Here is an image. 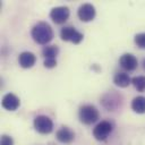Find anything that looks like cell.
<instances>
[{"label":"cell","mask_w":145,"mask_h":145,"mask_svg":"<svg viewBox=\"0 0 145 145\" xmlns=\"http://www.w3.org/2000/svg\"><path fill=\"white\" fill-rule=\"evenodd\" d=\"M33 40L39 44H48L53 39V31L51 26L45 22L36 23L31 32Z\"/></svg>","instance_id":"1"},{"label":"cell","mask_w":145,"mask_h":145,"mask_svg":"<svg viewBox=\"0 0 145 145\" xmlns=\"http://www.w3.org/2000/svg\"><path fill=\"white\" fill-rule=\"evenodd\" d=\"M79 120L85 125H92L99 119V111L92 104H85L79 108Z\"/></svg>","instance_id":"2"},{"label":"cell","mask_w":145,"mask_h":145,"mask_svg":"<svg viewBox=\"0 0 145 145\" xmlns=\"http://www.w3.org/2000/svg\"><path fill=\"white\" fill-rule=\"evenodd\" d=\"M34 128L37 133L40 134H43V135H46V134H50L52 130H53V122L52 120L46 117V116H37L34 118Z\"/></svg>","instance_id":"3"},{"label":"cell","mask_w":145,"mask_h":145,"mask_svg":"<svg viewBox=\"0 0 145 145\" xmlns=\"http://www.w3.org/2000/svg\"><path fill=\"white\" fill-rule=\"evenodd\" d=\"M60 37H61L62 41H69V42H72L74 44H78V43H80L83 41L84 35L80 32H78L75 27L66 26V27L61 28Z\"/></svg>","instance_id":"4"},{"label":"cell","mask_w":145,"mask_h":145,"mask_svg":"<svg viewBox=\"0 0 145 145\" xmlns=\"http://www.w3.org/2000/svg\"><path fill=\"white\" fill-rule=\"evenodd\" d=\"M111 131H112V125H111V122L110 121H106V120H103V121L99 122L94 127V129H93V136H94V138L96 140L102 142V140H105L109 137V135L111 134Z\"/></svg>","instance_id":"5"},{"label":"cell","mask_w":145,"mask_h":145,"mask_svg":"<svg viewBox=\"0 0 145 145\" xmlns=\"http://www.w3.org/2000/svg\"><path fill=\"white\" fill-rule=\"evenodd\" d=\"M69 15H70L69 8L66 6L54 7L50 11V17L56 24H63L69 18Z\"/></svg>","instance_id":"6"},{"label":"cell","mask_w":145,"mask_h":145,"mask_svg":"<svg viewBox=\"0 0 145 145\" xmlns=\"http://www.w3.org/2000/svg\"><path fill=\"white\" fill-rule=\"evenodd\" d=\"M95 14H96L95 7L92 3H83L82 6H79V8L77 10L78 18L85 23L93 20L95 17Z\"/></svg>","instance_id":"7"},{"label":"cell","mask_w":145,"mask_h":145,"mask_svg":"<svg viewBox=\"0 0 145 145\" xmlns=\"http://www.w3.org/2000/svg\"><path fill=\"white\" fill-rule=\"evenodd\" d=\"M119 63L121 66V68H123L125 70H128V71H133L137 68V65H138V61H137V58L131 54V53H125L120 57L119 59Z\"/></svg>","instance_id":"8"},{"label":"cell","mask_w":145,"mask_h":145,"mask_svg":"<svg viewBox=\"0 0 145 145\" xmlns=\"http://www.w3.org/2000/svg\"><path fill=\"white\" fill-rule=\"evenodd\" d=\"M1 104H2V106H3L6 110H8V111H15V110H17V109L19 108L20 101H19V99H18L15 94H12V93H7V94L3 95V97H2Z\"/></svg>","instance_id":"9"},{"label":"cell","mask_w":145,"mask_h":145,"mask_svg":"<svg viewBox=\"0 0 145 145\" xmlns=\"http://www.w3.org/2000/svg\"><path fill=\"white\" fill-rule=\"evenodd\" d=\"M56 137H57V139H58L60 143H62V144H70V143H72V140L75 139V133H74L70 128L63 126V127H61L60 129L57 130Z\"/></svg>","instance_id":"10"},{"label":"cell","mask_w":145,"mask_h":145,"mask_svg":"<svg viewBox=\"0 0 145 145\" xmlns=\"http://www.w3.org/2000/svg\"><path fill=\"white\" fill-rule=\"evenodd\" d=\"M18 62H19V66L22 68H25V69H28V68H32L35 62H36V57L34 56V53L32 52H28V51H24L19 54L18 57Z\"/></svg>","instance_id":"11"},{"label":"cell","mask_w":145,"mask_h":145,"mask_svg":"<svg viewBox=\"0 0 145 145\" xmlns=\"http://www.w3.org/2000/svg\"><path fill=\"white\" fill-rule=\"evenodd\" d=\"M120 101H119V97L117 94L114 93H108V94H104L103 97H102V104L108 109V110H114L118 105H119Z\"/></svg>","instance_id":"12"},{"label":"cell","mask_w":145,"mask_h":145,"mask_svg":"<svg viewBox=\"0 0 145 145\" xmlns=\"http://www.w3.org/2000/svg\"><path fill=\"white\" fill-rule=\"evenodd\" d=\"M113 83L119 87H127L131 84V78L126 72H117L113 77Z\"/></svg>","instance_id":"13"},{"label":"cell","mask_w":145,"mask_h":145,"mask_svg":"<svg viewBox=\"0 0 145 145\" xmlns=\"http://www.w3.org/2000/svg\"><path fill=\"white\" fill-rule=\"evenodd\" d=\"M131 109L134 112L143 114L145 113V96H136L131 101Z\"/></svg>","instance_id":"14"},{"label":"cell","mask_w":145,"mask_h":145,"mask_svg":"<svg viewBox=\"0 0 145 145\" xmlns=\"http://www.w3.org/2000/svg\"><path fill=\"white\" fill-rule=\"evenodd\" d=\"M59 53V48L57 45H48L42 50V54L45 59H56Z\"/></svg>","instance_id":"15"},{"label":"cell","mask_w":145,"mask_h":145,"mask_svg":"<svg viewBox=\"0 0 145 145\" xmlns=\"http://www.w3.org/2000/svg\"><path fill=\"white\" fill-rule=\"evenodd\" d=\"M131 84L138 92L145 91V76H135L131 78Z\"/></svg>","instance_id":"16"},{"label":"cell","mask_w":145,"mask_h":145,"mask_svg":"<svg viewBox=\"0 0 145 145\" xmlns=\"http://www.w3.org/2000/svg\"><path fill=\"white\" fill-rule=\"evenodd\" d=\"M135 44L139 49H145V33H138L135 35Z\"/></svg>","instance_id":"17"},{"label":"cell","mask_w":145,"mask_h":145,"mask_svg":"<svg viewBox=\"0 0 145 145\" xmlns=\"http://www.w3.org/2000/svg\"><path fill=\"white\" fill-rule=\"evenodd\" d=\"M0 145H14V140L10 136L8 135H1L0 139Z\"/></svg>","instance_id":"18"},{"label":"cell","mask_w":145,"mask_h":145,"mask_svg":"<svg viewBox=\"0 0 145 145\" xmlns=\"http://www.w3.org/2000/svg\"><path fill=\"white\" fill-rule=\"evenodd\" d=\"M57 66V59H45L44 60V67L45 68H54Z\"/></svg>","instance_id":"19"},{"label":"cell","mask_w":145,"mask_h":145,"mask_svg":"<svg viewBox=\"0 0 145 145\" xmlns=\"http://www.w3.org/2000/svg\"><path fill=\"white\" fill-rule=\"evenodd\" d=\"M143 67H144V69H145V59L143 60Z\"/></svg>","instance_id":"20"}]
</instances>
